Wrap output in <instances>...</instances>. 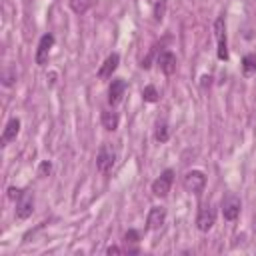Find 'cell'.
<instances>
[{
    "instance_id": "obj_3",
    "label": "cell",
    "mask_w": 256,
    "mask_h": 256,
    "mask_svg": "<svg viewBox=\"0 0 256 256\" xmlns=\"http://www.w3.org/2000/svg\"><path fill=\"white\" fill-rule=\"evenodd\" d=\"M172 178H174V170H172V168H166V170L152 182V194L158 196V198H164V196L170 192Z\"/></svg>"
},
{
    "instance_id": "obj_19",
    "label": "cell",
    "mask_w": 256,
    "mask_h": 256,
    "mask_svg": "<svg viewBox=\"0 0 256 256\" xmlns=\"http://www.w3.org/2000/svg\"><path fill=\"white\" fill-rule=\"evenodd\" d=\"M164 10H166V0H158L154 4V18L156 20H162L164 18Z\"/></svg>"
},
{
    "instance_id": "obj_7",
    "label": "cell",
    "mask_w": 256,
    "mask_h": 256,
    "mask_svg": "<svg viewBox=\"0 0 256 256\" xmlns=\"http://www.w3.org/2000/svg\"><path fill=\"white\" fill-rule=\"evenodd\" d=\"M52 46H54V36H52V34H44V36L40 38V42H38L36 56H34V60H36L38 66H44V64L48 62V54H50V48H52Z\"/></svg>"
},
{
    "instance_id": "obj_14",
    "label": "cell",
    "mask_w": 256,
    "mask_h": 256,
    "mask_svg": "<svg viewBox=\"0 0 256 256\" xmlns=\"http://www.w3.org/2000/svg\"><path fill=\"white\" fill-rule=\"evenodd\" d=\"M102 124L106 130H116L118 128V114L112 110H104L102 112Z\"/></svg>"
},
{
    "instance_id": "obj_4",
    "label": "cell",
    "mask_w": 256,
    "mask_h": 256,
    "mask_svg": "<svg viewBox=\"0 0 256 256\" xmlns=\"http://www.w3.org/2000/svg\"><path fill=\"white\" fill-rule=\"evenodd\" d=\"M214 34H216V42H218V58L220 60H228V44H226V24L224 18L218 16L214 22Z\"/></svg>"
},
{
    "instance_id": "obj_5",
    "label": "cell",
    "mask_w": 256,
    "mask_h": 256,
    "mask_svg": "<svg viewBox=\"0 0 256 256\" xmlns=\"http://www.w3.org/2000/svg\"><path fill=\"white\" fill-rule=\"evenodd\" d=\"M240 208H242L240 198H238L236 194H228V196L222 200V216H224V220H228V222L236 220V218L240 216Z\"/></svg>"
},
{
    "instance_id": "obj_20",
    "label": "cell",
    "mask_w": 256,
    "mask_h": 256,
    "mask_svg": "<svg viewBox=\"0 0 256 256\" xmlns=\"http://www.w3.org/2000/svg\"><path fill=\"white\" fill-rule=\"evenodd\" d=\"M124 242L126 244H138V232L136 230H128L124 234Z\"/></svg>"
},
{
    "instance_id": "obj_9",
    "label": "cell",
    "mask_w": 256,
    "mask_h": 256,
    "mask_svg": "<svg viewBox=\"0 0 256 256\" xmlns=\"http://www.w3.org/2000/svg\"><path fill=\"white\" fill-rule=\"evenodd\" d=\"M164 220H166V208H162V206H152L150 212H148V218H146V226H148L150 230H156V228H160V226L164 224Z\"/></svg>"
},
{
    "instance_id": "obj_17",
    "label": "cell",
    "mask_w": 256,
    "mask_h": 256,
    "mask_svg": "<svg viewBox=\"0 0 256 256\" xmlns=\"http://www.w3.org/2000/svg\"><path fill=\"white\" fill-rule=\"evenodd\" d=\"M156 140L158 142H166L168 140V126H166L164 120L158 122V126H156Z\"/></svg>"
},
{
    "instance_id": "obj_13",
    "label": "cell",
    "mask_w": 256,
    "mask_h": 256,
    "mask_svg": "<svg viewBox=\"0 0 256 256\" xmlns=\"http://www.w3.org/2000/svg\"><path fill=\"white\" fill-rule=\"evenodd\" d=\"M18 132H20V120H18V118L8 120V124H6V128H4V132H2V144H8V142L16 140Z\"/></svg>"
},
{
    "instance_id": "obj_1",
    "label": "cell",
    "mask_w": 256,
    "mask_h": 256,
    "mask_svg": "<svg viewBox=\"0 0 256 256\" xmlns=\"http://www.w3.org/2000/svg\"><path fill=\"white\" fill-rule=\"evenodd\" d=\"M116 164V150L112 148V144H102L100 150H98V156H96V168L98 172L106 174L114 168Z\"/></svg>"
},
{
    "instance_id": "obj_15",
    "label": "cell",
    "mask_w": 256,
    "mask_h": 256,
    "mask_svg": "<svg viewBox=\"0 0 256 256\" xmlns=\"http://www.w3.org/2000/svg\"><path fill=\"white\" fill-rule=\"evenodd\" d=\"M68 4H70V8H72V12L84 14V12L90 10V6L94 4V0H68Z\"/></svg>"
},
{
    "instance_id": "obj_6",
    "label": "cell",
    "mask_w": 256,
    "mask_h": 256,
    "mask_svg": "<svg viewBox=\"0 0 256 256\" xmlns=\"http://www.w3.org/2000/svg\"><path fill=\"white\" fill-rule=\"evenodd\" d=\"M214 222H216V210H214L210 204L204 206V208H200L198 218H196V228H198L200 232H208V230L214 226Z\"/></svg>"
},
{
    "instance_id": "obj_10",
    "label": "cell",
    "mask_w": 256,
    "mask_h": 256,
    "mask_svg": "<svg viewBox=\"0 0 256 256\" xmlns=\"http://www.w3.org/2000/svg\"><path fill=\"white\" fill-rule=\"evenodd\" d=\"M158 66H160V70H162L166 76L174 74V72H176V56H174L170 50L160 52V56H158Z\"/></svg>"
},
{
    "instance_id": "obj_2",
    "label": "cell",
    "mask_w": 256,
    "mask_h": 256,
    "mask_svg": "<svg viewBox=\"0 0 256 256\" xmlns=\"http://www.w3.org/2000/svg\"><path fill=\"white\" fill-rule=\"evenodd\" d=\"M182 184H184V188H186L188 192L200 194V192L204 190V186H206V176H204L200 170H190V172L184 174Z\"/></svg>"
},
{
    "instance_id": "obj_22",
    "label": "cell",
    "mask_w": 256,
    "mask_h": 256,
    "mask_svg": "<svg viewBox=\"0 0 256 256\" xmlns=\"http://www.w3.org/2000/svg\"><path fill=\"white\" fill-rule=\"evenodd\" d=\"M22 194H24V192L18 190V188H8V196H10V198H20Z\"/></svg>"
},
{
    "instance_id": "obj_12",
    "label": "cell",
    "mask_w": 256,
    "mask_h": 256,
    "mask_svg": "<svg viewBox=\"0 0 256 256\" xmlns=\"http://www.w3.org/2000/svg\"><path fill=\"white\" fill-rule=\"evenodd\" d=\"M118 62H120V56L114 52V54H110L106 60H104V64L100 66V70H98V76L100 78H110L112 76V72L118 68Z\"/></svg>"
},
{
    "instance_id": "obj_16",
    "label": "cell",
    "mask_w": 256,
    "mask_h": 256,
    "mask_svg": "<svg viewBox=\"0 0 256 256\" xmlns=\"http://www.w3.org/2000/svg\"><path fill=\"white\" fill-rule=\"evenodd\" d=\"M242 72H244L246 76H252V74L256 72V56H254V54H246V56L242 58Z\"/></svg>"
},
{
    "instance_id": "obj_23",
    "label": "cell",
    "mask_w": 256,
    "mask_h": 256,
    "mask_svg": "<svg viewBox=\"0 0 256 256\" xmlns=\"http://www.w3.org/2000/svg\"><path fill=\"white\" fill-rule=\"evenodd\" d=\"M120 252H122V250H120L118 246H110V248L106 250V254H120Z\"/></svg>"
},
{
    "instance_id": "obj_8",
    "label": "cell",
    "mask_w": 256,
    "mask_h": 256,
    "mask_svg": "<svg viewBox=\"0 0 256 256\" xmlns=\"http://www.w3.org/2000/svg\"><path fill=\"white\" fill-rule=\"evenodd\" d=\"M32 212H34V196L30 192H24L18 198V204H16V218L18 220H26Z\"/></svg>"
},
{
    "instance_id": "obj_18",
    "label": "cell",
    "mask_w": 256,
    "mask_h": 256,
    "mask_svg": "<svg viewBox=\"0 0 256 256\" xmlns=\"http://www.w3.org/2000/svg\"><path fill=\"white\" fill-rule=\"evenodd\" d=\"M142 98H144L146 102H156V100H158L156 88H154V86H146V88L142 90Z\"/></svg>"
},
{
    "instance_id": "obj_21",
    "label": "cell",
    "mask_w": 256,
    "mask_h": 256,
    "mask_svg": "<svg viewBox=\"0 0 256 256\" xmlns=\"http://www.w3.org/2000/svg\"><path fill=\"white\" fill-rule=\"evenodd\" d=\"M50 170H52V164H50V162H42L38 174H40V176H46V174H50Z\"/></svg>"
},
{
    "instance_id": "obj_11",
    "label": "cell",
    "mask_w": 256,
    "mask_h": 256,
    "mask_svg": "<svg viewBox=\"0 0 256 256\" xmlns=\"http://www.w3.org/2000/svg\"><path fill=\"white\" fill-rule=\"evenodd\" d=\"M124 90H126V82H124L122 78H114V80L110 82V88H108V102H110L112 106L118 104L120 98H122V94H124Z\"/></svg>"
}]
</instances>
